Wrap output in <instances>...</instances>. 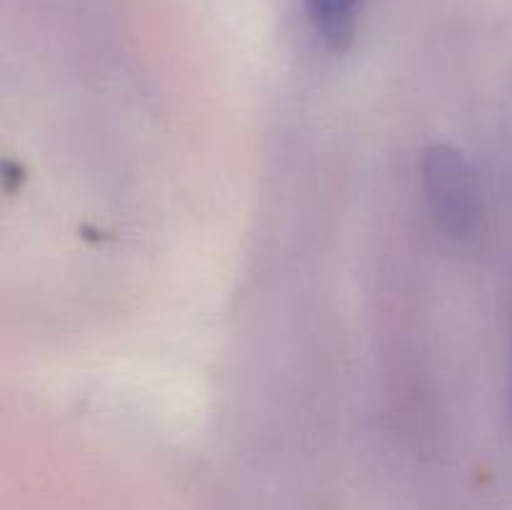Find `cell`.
Returning a JSON list of instances; mask_svg holds the SVG:
<instances>
[{
  "instance_id": "cell-1",
  "label": "cell",
  "mask_w": 512,
  "mask_h": 510,
  "mask_svg": "<svg viewBox=\"0 0 512 510\" xmlns=\"http://www.w3.org/2000/svg\"><path fill=\"white\" fill-rule=\"evenodd\" d=\"M420 183L430 218L445 238L468 243L478 235L483 195L478 175L463 150L450 143L428 145L420 163Z\"/></svg>"
},
{
  "instance_id": "cell-2",
  "label": "cell",
  "mask_w": 512,
  "mask_h": 510,
  "mask_svg": "<svg viewBox=\"0 0 512 510\" xmlns=\"http://www.w3.org/2000/svg\"><path fill=\"white\" fill-rule=\"evenodd\" d=\"M363 0H308L313 28L330 48L343 50L353 40Z\"/></svg>"
},
{
  "instance_id": "cell-3",
  "label": "cell",
  "mask_w": 512,
  "mask_h": 510,
  "mask_svg": "<svg viewBox=\"0 0 512 510\" xmlns=\"http://www.w3.org/2000/svg\"><path fill=\"white\" fill-rule=\"evenodd\" d=\"M510 413H512V330H510Z\"/></svg>"
}]
</instances>
